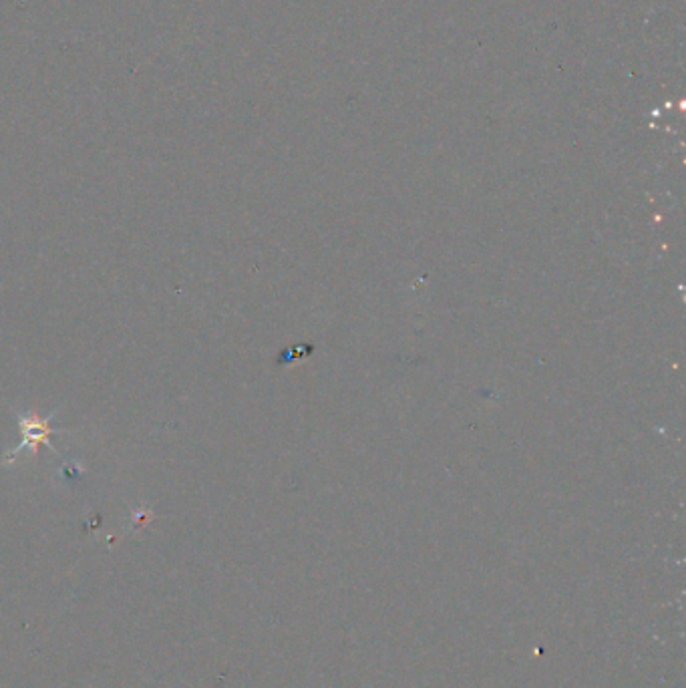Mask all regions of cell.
I'll use <instances>...</instances> for the list:
<instances>
[{
    "mask_svg": "<svg viewBox=\"0 0 686 688\" xmlns=\"http://www.w3.org/2000/svg\"><path fill=\"white\" fill-rule=\"evenodd\" d=\"M51 417H53V415H51ZM51 417L41 419L37 413L21 415V417H19V429H21V433H23V439H21V443H19L11 453H7L3 465H11V463L17 459V455H19L21 451H25V449H31L33 455H37L39 449H41L43 445L53 449V445H51V441H49L51 435H55V433H69L67 429H53V427H51ZM53 451H55V449H53Z\"/></svg>",
    "mask_w": 686,
    "mask_h": 688,
    "instance_id": "cell-1",
    "label": "cell"
}]
</instances>
